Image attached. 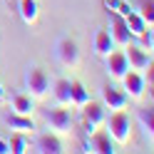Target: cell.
Returning <instances> with one entry per match:
<instances>
[{
	"instance_id": "cell-23",
	"label": "cell",
	"mask_w": 154,
	"mask_h": 154,
	"mask_svg": "<svg viewBox=\"0 0 154 154\" xmlns=\"http://www.w3.org/2000/svg\"><path fill=\"white\" fill-rule=\"evenodd\" d=\"M104 5L109 8L112 13H117V15H129L132 13V8H129V3H124V0H104Z\"/></svg>"
},
{
	"instance_id": "cell-22",
	"label": "cell",
	"mask_w": 154,
	"mask_h": 154,
	"mask_svg": "<svg viewBox=\"0 0 154 154\" xmlns=\"http://www.w3.org/2000/svg\"><path fill=\"white\" fill-rule=\"evenodd\" d=\"M139 17L149 27L154 25V0H142V8H139Z\"/></svg>"
},
{
	"instance_id": "cell-24",
	"label": "cell",
	"mask_w": 154,
	"mask_h": 154,
	"mask_svg": "<svg viewBox=\"0 0 154 154\" xmlns=\"http://www.w3.org/2000/svg\"><path fill=\"white\" fill-rule=\"evenodd\" d=\"M137 40H139L137 45L142 47V50H147V52L152 55V50H154V30H152V27H149V30H144V32L137 37Z\"/></svg>"
},
{
	"instance_id": "cell-19",
	"label": "cell",
	"mask_w": 154,
	"mask_h": 154,
	"mask_svg": "<svg viewBox=\"0 0 154 154\" xmlns=\"http://www.w3.org/2000/svg\"><path fill=\"white\" fill-rule=\"evenodd\" d=\"M124 23H127V27H129V32H132V37H139L144 30H149V25L139 17V13H129V15H124Z\"/></svg>"
},
{
	"instance_id": "cell-2",
	"label": "cell",
	"mask_w": 154,
	"mask_h": 154,
	"mask_svg": "<svg viewBox=\"0 0 154 154\" xmlns=\"http://www.w3.org/2000/svg\"><path fill=\"white\" fill-rule=\"evenodd\" d=\"M25 90L30 94L32 100H42L47 90H50V77L42 67H30V70L25 72Z\"/></svg>"
},
{
	"instance_id": "cell-9",
	"label": "cell",
	"mask_w": 154,
	"mask_h": 154,
	"mask_svg": "<svg viewBox=\"0 0 154 154\" xmlns=\"http://www.w3.org/2000/svg\"><path fill=\"white\" fill-rule=\"evenodd\" d=\"M122 50H124V55H127L129 70H137V72H142V70H147V67L152 65V55H149L147 50H142V47H139L137 42H129L127 47H122Z\"/></svg>"
},
{
	"instance_id": "cell-17",
	"label": "cell",
	"mask_w": 154,
	"mask_h": 154,
	"mask_svg": "<svg viewBox=\"0 0 154 154\" xmlns=\"http://www.w3.org/2000/svg\"><path fill=\"white\" fill-rule=\"evenodd\" d=\"M13 112H17V114H27V117H30V114L35 112V100L30 97V94H13Z\"/></svg>"
},
{
	"instance_id": "cell-6",
	"label": "cell",
	"mask_w": 154,
	"mask_h": 154,
	"mask_svg": "<svg viewBox=\"0 0 154 154\" xmlns=\"http://www.w3.org/2000/svg\"><path fill=\"white\" fill-rule=\"evenodd\" d=\"M122 90L127 92L129 100H142L144 92H147V82H144V75L137 70H127L122 75Z\"/></svg>"
},
{
	"instance_id": "cell-18",
	"label": "cell",
	"mask_w": 154,
	"mask_h": 154,
	"mask_svg": "<svg viewBox=\"0 0 154 154\" xmlns=\"http://www.w3.org/2000/svg\"><path fill=\"white\" fill-rule=\"evenodd\" d=\"M37 15H40L37 0H20V17H23V23L32 25V23L37 20Z\"/></svg>"
},
{
	"instance_id": "cell-10",
	"label": "cell",
	"mask_w": 154,
	"mask_h": 154,
	"mask_svg": "<svg viewBox=\"0 0 154 154\" xmlns=\"http://www.w3.org/2000/svg\"><path fill=\"white\" fill-rule=\"evenodd\" d=\"M104 65H107V75L112 77V80H122V75L129 70L127 55H124V50H117V47L104 57Z\"/></svg>"
},
{
	"instance_id": "cell-15",
	"label": "cell",
	"mask_w": 154,
	"mask_h": 154,
	"mask_svg": "<svg viewBox=\"0 0 154 154\" xmlns=\"http://www.w3.org/2000/svg\"><path fill=\"white\" fill-rule=\"evenodd\" d=\"M137 119H139V127H142V132H144V137L149 139V144H152V139H154V109H152V104L147 107H139L137 109Z\"/></svg>"
},
{
	"instance_id": "cell-14",
	"label": "cell",
	"mask_w": 154,
	"mask_h": 154,
	"mask_svg": "<svg viewBox=\"0 0 154 154\" xmlns=\"http://www.w3.org/2000/svg\"><path fill=\"white\" fill-rule=\"evenodd\" d=\"M52 97H55V104H60V107H70L72 104V94H70V80H55L52 85Z\"/></svg>"
},
{
	"instance_id": "cell-13",
	"label": "cell",
	"mask_w": 154,
	"mask_h": 154,
	"mask_svg": "<svg viewBox=\"0 0 154 154\" xmlns=\"http://www.w3.org/2000/svg\"><path fill=\"white\" fill-rule=\"evenodd\" d=\"M3 122H5L10 129L20 132V134H27V132H32V129H35V122L27 117V114H17V112L5 114V117H3Z\"/></svg>"
},
{
	"instance_id": "cell-1",
	"label": "cell",
	"mask_w": 154,
	"mask_h": 154,
	"mask_svg": "<svg viewBox=\"0 0 154 154\" xmlns=\"http://www.w3.org/2000/svg\"><path fill=\"white\" fill-rule=\"evenodd\" d=\"M104 127H107V134L112 137L114 144H127L132 139V117L124 109H114L107 119H104Z\"/></svg>"
},
{
	"instance_id": "cell-16",
	"label": "cell",
	"mask_w": 154,
	"mask_h": 154,
	"mask_svg": "<svg viewBox=\"0 0 154 154\" xmlns=\"http://www.w3.org/2000/svg\"><path fill=\"white\" fill-rule=\"evenodd\" d=\"M92 47H94V55H97V57H107V55L114 50V40H112L109 30H97Z\"/></svg>"
},
{
	"instance_id": "cell-3",
	"label": "cell",
	"mask_w": 154,
	"mask_h": 154,
	"mask_svg": "<svg viewBox=\"0 0 154 154\" xmlns=\"http://www.w3.org/2000/svg\"><path fill=\"white\" fill-rule=\"evenodd\" d=\"M45 122H47V127H50L55 134H70L72 132V112L60 107V104L45 114Z\"/></svg>"
},
{
	"instance_id": "cell-12",
	"label": "cell",
	"mask_w": 154,
	"mask_h": 154,
	"mask_svg": "<svg viewBox=\"0 0 154 154\" xmlns=\"http://www.w3.org/2000/svg\"><path fill=\"white\" fill-rule=\"evenodd\" d=\"M37 152H42V154H62L65 147H62L60 134H55V132L40 134V137H37Z\"/></svg>"
},
{
	"instance_id": "cell-7",
	"label": "cell",
	"mask_w": 154,
	"mask_h": 154,
	"mask_svg": "<svg viewBox=\"0 0 154 154\" xmlns=\"http://www.w3.org/2000/svg\"><path fill=\"white\" fill-rule=\"evenodd\" d=\"M102 104H104V109H112V112L114 109H127L129 97L117 85H104L102 87Z\"/></svg>"
},
{
	"instance_id": "cell-25",
	"label": "cell",
	"mask_w": 154,
	"mask_h": 154,
	"mask_svg": "<svg viewBox=\"0 0 154 154\" xmlns=\"http://www.w3.org/2000/svg\"><path fill=\"white\" fill-rule=\"evenodd\" d=\"M10 152V147H8V142L5 139H0V154H8Z\"/></svg>"
},
{
	"instance_id": "cell-4",
	"label": "cell",
	"mask_w": 154,
	"mask_h": 154,
	"mask_svg": "<svg viewBox=\"0 0 154 154\" xmlns=\"http://www.w3.org/2000/svg\"><path fill=\"white\" fill-rule=\"evenodd\" d=\"M82 114H85V129H87L90 134L94 129H100L102 124H104V119H107V109H104V104L102 102H92V100H87V102L82 104Z\"/></svg>"
},
{
	"instance_id": "cell-26",
	"label": "cell",
	"mask_w": 154,
	"mask_h": 154,
	"mask_svg": "<svg viewBox=\"0 0 154 154\" xmlns=\"http://www.w3.org/2000/svg\"><path fill=\"white\" fill-rule=\"evenodd\" d=\"M5 100V90H3V85H0V102Z\"/></svg>"
},
{
	"instance_id": "cell-8",
	"label": "cell",
	"mask_w": 154,
	"mask_h": 154,
	"mask_svg": "<svg viewBox=\"0 0 154 154\" xmlns=\"http://www.w3.org/2000/svg\"><path fill=\"white\" fill-rule=\"evenodd\" d=\"M109 35L114 40V47H127L132 42V32H129L127 23H124V17L112 10H109Z\"/></svg>"
},
{
	"instance_id": "cell-21",
	"label": "cell",
	"mask_w": 154,
	"mask_h": 154,
	"mask_svg": "<svg viewBox=\"0 0 154 154\" xmlns=\"http://www.w3.org/2000/svg\"><path fill=\"white\" fill-rule=\"evenodd\" d=\"M8 147H10V152H13V154H25V152H30V144H27V139L23 137L20 132H17L15 137L8 142Z\"/></svg>"
},
{
	"instance_id": "cell-20",
	"label": "cell",
	"mask_w": 154,
	"mask_h": 154,
	"mask_svg": "<svg viewBox=\"0 0 154 154\" xmlns=\"http://www.w3.org/2000/svg\"><path fill=\"white\" fill-rule=\"evenodd\" d=\"M70 94H72V104H75V107H82V104L90 100V92L85 90V85L77 82V80L70 82Z\"/></svg>"
},
{
	"instance_id": "cell-11",
	"label": "cell",
	"mask_w": 154,
	"mask_h": 154,
	"mask_svg": "<svg viewBox=\"0 0 154 154\" xmlns=\"http://www.w3.org/2000/svg\"><path fill=\"white\" fill-rule=\"evenodd\" d=\"M87 152H94V154H114V142L107 132H92V137L87 142Z\"/></svg>"
},
{
	"instance_id": "cell-5",
	"label": "cell",
	"mask_w": 154,
	"mask_h": 154,
	"mask_svg": "<svg viewBox=\"0 0 154 154\" xmlns=\"http://www.w3.org/2000/svg\"><path fill=\"white\" fill-rule=\"evenodd\" d=\"M55 57L62 67H77V62H80V47H77V42L72 37H62L55 47Z\"/></svg>"
}]
</instances>
